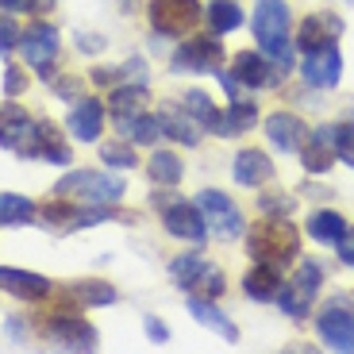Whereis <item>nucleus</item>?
<instances>
[{"label":"nucleus","instance_id":"17","mask_svg":"<svg viewBox=\"0 0 354 354\" xmlns=\"http://www.w3.org/2000/svg\"><path fill=\"white\" fill-rule=\"evenodd\" d=\"M339 35H343V24L335 16H304L297 27V46L304 54H316L324 46H335Z\"/></svg>","mask_w":354,"mask_h":354},{"label":"nucleus","instance_id":"8","mask_svg":"<svg viewBox=\"0 0 354 354\" xmlns=\"http://www.w3.org/2000/svg\"><path fill=\"white\" fill-rule=\"evenodd\" d=\"M196 208L204 212V223H208V231H212L216 239L231 243L243 235V212L227 193H220V189H201Z\"/></svg>","mask_w":354,"mask_h":354},{"label":"nucleus","instance_id":"24","mask_svg":"<svg viewBox=\"0 0 354 354\" xmlns=\"http://www.w3.org/2000/svg\"><path fill=\"white\" fill-rule=\"evenodd\" d=\"M189 312H193V319L196 324H204V328H212L216 335H223L227 339V343H235V339H239V328H235V324H231L227 316H223L220 308H216L212 301H208V297H189Z\"/></svg>","mask_w":354,"mask_h":354},{"label":"nucleus","instance_id":"7","mask_svg":"<svg viewBox=\"0 0 354 354\" xmlns=\"http://www.w3.org/2000/svg\"><path fill=\"white\" fill-rule=\"evenodd\" d=\"M147 16H151V27L158 35L169 39H185L201 27V0H151L147 4Z\"/></svg>","mask_w":354,"mask_h":354},{"label":"nucleus","instance_id":"5","mask_svg":"<svg viewBox=\"0 0 354 354\" xmlns=\"http://www.w3.org/2000/svg\"><path fill=\"white\" fill-rule=\"evenodd\" d=\"M319 281H324V266L312 262V258H304L301 266H297V274L289 277V281H281V289H277L274 301L281 304L285 316L292 319H304L312 312V304H316V292H319Z\"/></svg>","mask_w":354,"mask_h":354},{"label":"nucleus","instance_id":"1","mask_svg":"<svg viewBox=\"0 0 354 354\" xmlns=\"http://www.w3.org/2000/svg\"><path fill=\"white\" fill-rule=\"evenodd\" d=\"M247 254L254 262H270L277 270L301 254V231L292 227L289 216H262L254 227L247 231Z\"/></svg>","mask_w":354,"mask_h":354},{"label":"nucleus","instance_id":"35","mask_svg":"<svg viewBox=\"0 0 354 354\" xmlns=\"http://www.w3.org/2000/svg\"><path fill=\"white\" fill-rule=\"evenodd\" d=\"M204 270V258L201 250H189V254H177L174 262H169V277H174L181 289H189V285L196 281V274Z\"/></svg>","mask_w":354,"mask_h":354},{"label":"nucleus","instance_id":"47","mask_svg":"<svg viewBox=\"0 0 354 354\" xmlns=\"http://www.w3.org/2000/svg\"><path fill=\"white\" fill-rule=\"evenodd\" d=\"M50 8H54V0H27V12H35V16H43Z\"/></svg>","mask_w":354,"mask_h":354},{"label":"nucleus","instance_id":"19","mask_svg":"<svg viewBox=\"0 0 354 354\" xmlns=\"http://www.w3.org/2000/svg\"><path fill=\"white\" fill-rule=\"evenodd\" d=\"M266 135H270V142L277 151L292 154V151H301V142L308 139V127H304L301 115H292V112H270L266 115Z\"/></svg>","mask_w":354,"mask_h":354},{"label":"nucleus","instance_id":"42","mask_svg":"<svg viewBox=\"0 0 354 354\" xmlns=\"http://www.w3.org/2000/svg\"><path fill=\"white\" fill-rule=\"evenodd\" d=\"M24 88H27V73L19 66H8L4 70V97H19Z\"/></svg>","mask_w":354,"mask_h":354},{"label":"nucleus","instance_id":"36","mask_svg":"<svg viewBox=\"0 0 354 354\" xmlns=\"http://www.w3.org/2000/svg\"><path fill=\"white\" fill-rule=\"evenodd\" d=\"M73 220H77V204H70V196H62V201H50V204L43 208V223H50V227L73 231Z\"/></svg>","mask_w":354,"mask_h":354},{"label":"nucleus","instance_id":"15","mask_svg":"<svg viewBox=\"0 0 354 354\" xmlns=\"http://www.w3.org/2000/svg\"><path fill=\"white\" fill-rule=\"evenodd\" d=\"M301 162L308 174H328L331 162H335V124L324 127H308V139L301 142Z\"/></svg>","mask_w":354,"mask_h":354},{"label":"nucleus","instance_id":"2","mask_svg":"<svg viewBox=\"0 0 354 354\" xmlns=\"http://www.w3.org/2000/svg\"><path fill=\"white\" fill-rule=\"evenodd\" d=\"M254 39L262 54H270L281 70L292 66V39H289V4L285 0H258L254 8Z\"/></svg>","mask_w":354,"mask_h":354},{"label":"nucleus","instance_id":"41","mask_svg":"<svg viewBox=\"0 0 354 354\" xmlns=\"http://www.w3.org/2000/svg\"><path fill=\"white\" fill-rule=\"evenodd\" d=\"M93 81L115 88V85H124L127 81V73H124V66H97V70H93Z\"/></svg>","mask_w":354,"mask_h":354},{"label":"nucleus","instance_id":"46","mask_svg":"<svg viewBox=\"0 0 354 354\" xmlns=\"http://www.w3.org/2000/svg\"><path fill=\"white\" fill-rule=\"evenodd\" d=\"M77 50H85V54H97V50H104V39H97L93 31H88V35H77Z\"/></svg>","mask_w":354,"mask_h":354},{"label":"nucleus","instance_id":"26","mask_svg":"<svg viewBox=\"0 0 354 354\" xmlns=\"http://www.w3.org/2000/svg\"><path fill=\"white\" fill-rule=\"evenodd\" d=\"M181 174H185V166H181V158L174 151H154L147 158V177L158 189H177L181 185Z\"/></svg>","mask_w":354,"mask_h":354},{"label":"nucleus","instance_id":"25","mask_svg":"<svg viewBox=\"0 0 354 354\" xmlns=\"http://www.w3.org/2000/svg\"><path fill=\"white\" fill-rule=\"evenodd\" d=\"M258 127V104L247 97H235L227 104V112H223V124H220V135L223 139H231V135H247Z\"/></svg>","mask_w":354,"mask_h":354},{"label":"nucleus","instance_id":"14","mask_svg":"<svg viewBox=\"0 0 354 354\" xmlns=\"http://www.w3.org/2000/svg\"><path fill=\"white\" fill-rule=\"evenodd\" d=\"M0 292H12L16 301H46L54 292V285L43 274H31V270H16V266H0Z\"/></svg>","mask_w":354,"mask_h":354},{"label":"nucleus","instance_id":"32","mask_svg":"<svg viewBox=\"0 0 354 354\" xmlns=\"http://www.w3.org/2000/svg\"><path fill=\"white\" fill-rule=\"evenodd\" d=\"M66 297L77 301L81 308H104V304L115 301V289L108 281H73L70 289H66Z\"/></svg>","mask_w":354,"mask_h":354},{"label":"nucleus","instance_id":"34","mask_svg":"<svg viewBox=\"0 0 354 354\" xmlns=\"http://www.w3.org/2000/svg\"><path fill=\"white\" fill-rule=\"evenodd\" d=\"M39 158H43V162H54V166H70V162H73L70 147L58 139V131H54L50 120L43 124V147H39Z\"/></svg>","mask_w":354,"mask_h":354},{"label":"nucleus","instance_id":"40","mask_svg":"<svg viewBox=\"0 0 354 354\" xmlns=\"http://www.w3.org/2000/svg\"><path fill=\"white\" fill-rule=\"evenodd\" d=\"M19 46V31H16V19H12V12H4L0 16V54H8Z\"/></svg>","mask_w":354,"mask_h":354},{"label":"nucleus","instance_id":"11","mask_svg":"<svg viewBox=\"0 0 354 354\" xmlns=\"http://www.w3.org/2000/svg\"><path fill=\"white\" fill-rule=\"evenodd\" d=\"M223 66V43L220 35H196L174 50V70L177 73H220Z\"/></svg>","mask_w":354,"mask_h":354},{"label":"nucleus","instance_id":"6","mask_svg":"<svg viewBox=\"0 0 354 354\" xmlns=\"http://www.w3.org/2000/svg\"><path fill=\"white\" fill-rule=\"evenodd\" d=\"M0 147L24 158H39V147H43V124H35L12 97L0 108Z\"/></svg>","mask_w":354,"mask_h":354},{"label":"nucleus","instance_id":"3","mask_svg":"<svg viewBox=\"0 0 354 354\" xmlns=\"http://www.w3.org/2000/svg\"><path fill=\"white\" fill-rule=\"evenodd\" d=\"M154 208L162 212V227H166L174 239H185V243L204 247L208 223H204V212L196 208V201H181L174 189H158V193H154Z\"/></svg>","mask_w":354,"mask_h":354},{"label":"nucleus","instance_id":"16","mask_svg":"<svg viewBox=\"0 0 354 354\" xmlns=\"http://www.w3.org/2000/svg\"><path fill=\"white\" fill-rule=\"evenodd\" d=\"M301 77L312 88H335L339 77H343V54H339V46H324L316 54H304Z\"/></svg>","mask_w":354,"mask_h":354},{"label":"nucleus","instance_id":"38","mask_svg":"<svg viewBox=\"0 0 354 354\" xmlns=\"http://www.w3.org/2000/svg\"><path fill=\"white\" fill-rule=\"evenodd\" d=\"M292 208H297V201H292L289 193H274V189H266V193L258 196V212H262V216H292Z\"/></svg>","mask_w":354,"mask_h":354},{"label":"nucleus","instance_id":"23","mask_svg":"<svg viewBox=\"0 0 354 354\" xmlns=\"http://www.w3.org/2000/svg\"><path fill=\"white\" fill-rule=\"evenodd\" d=\"M281 270L277 266H270V262H254L247 270V277H243V292H247L250 301H258V304H266V301H274L277 297V289H281Z\"/></svg>","mask_w":354,"mask_h":354},{"label":"nucleus","instance_id":"20","mask_svg":"<svg viewBox=\"0 0 354 354\" xmlns=\"http://www.w3.org/2000/svg\"><path fill=\"white\" fill-rule=\"evenodd\" d=\"M139 112H147V85H142V81L115 85L112 93H108V115H112V124H120V120H135Z\"/></svg>","mask_w":354,"mask_h":354},{"label":"nucleus","instance_id":"33","mask_svg":"<svg viewBox=\"0 0 354 354\" xmlns=\"http://www.w3.org/2000/svg\"><path fill=\"white\" fill-rule=\"evenodd\" d=\"M189 289H193L196 297H208V301H216V297H223V292H227V277H223L220 266H208V262H204V270L196 274V281L189 285Z\"/></svg>","mask_w":354,"mask_h":354},{"label":"nucleus","instance_id":"4","mask_svg":"<svg viewBox=\"0 0 354 354\" xmlns=\"http://www.w3.org/2000/svg\"><path fill=\"white\" fill-rule=\"evenodd\" d=\"M54 189H58V196H77L88 204H120L127 185L104 169H70Z\"/></svg>","mask_w":354,"mask_h":354},{"label":"nucleus","instance_id":"44","mask_svg":"<svg viewBox=\"0 0 354 354\" xmlns=\"http://www.w3.org/2000/svg\"><path fill=\"white\" fill-rule=\"evenodd\" d=\"M335 250H339V262L354 270V231H351V227H346V235L335 243Z\"/></svg>","mask_w":354,"mask_h":354},{"label":"nucleus","instance_id":"49","mask_svg":"<svg viewBox=\"0 0 354 354\" xmlns=\"http://www.w3.org/2000/svg\"><path fill=\"white\" fill-rule=\"evenodd\" d=\"M120 4H124V12H131V8H135V0H120Z\"/></svg>","mask_w":354,"mask_h":354},{"label":"nucleus","instance_id":"13","mask_svg":"<svg viewBox=\"0 0 354 354\" xmlns=\"http://www.w3.org/2000/svg\"><path fill=\"white\" fill-rule=\"evenodd\" d=\"M231 73H235L247 88H274L277 81H281V66L262 50H239L231 58Z\"/></svg>","mask_w":354,"mask_h":354},{"label":"nucleus","instance_id":"30","mask_svg":"<svg viewBox=\"0 0 354 354\" xmlns=\"http://www.w3.org/2000/svg\"><path fill=\"white\" fill-rule=\"evenodd\" d=\"M181 104H185V112L193 115V120H196V124H201V127H208V131H216V135H220L223 112H220V108L212 104V97H208L204 88H189V93H185V100H181Z\"/></svg>","mask_w":354,"mask_h":354},{"label":"nucleus","instance_id":"10","mask_svg":"<svg viewBox=\"0 0 354 354\" xmlns=\"http://www.w3.org/2000/svg\"><path fill=\"white\" fill-rule=\"evenodd\" d=\"M43 331L66 351H97V328L81 319L73 308H58L54 316H46Z\"/></svg>","mask_w":354,"mask_h":354},{"label":"nucleus","instance_id":"18","mask_svg":"<svg viewBox=\"0 0 354 354\" xmlns=\"http://www.w3.org/2000/svg\"><path fill=\"white\" fill-rule=\"evenodd\" d=\"M66 127H70V139H77V142H97L100 131H104V104H100L97 97L77 100V104L70 108V120H66Z\"/></svg>","mask_w":354,"mask_h":354},{"label":"nucleus","instance_id":"48","mask_svg":"<svg viewBox=\"0 0 354 354\" xmlns=\"http://www.w3.org/2000/svg\"><path fill=\"white\" fill-rule=\"evenodd\" d=\"M0 12H12V16H16V12H27V0H0Z\"/></svg>","mask_w":354,"mask_h":354},{"label":"nucleus","instance_id":"27","mask_svg":"<svg viewBox=\"0 0 354 354\" xmlns=\"http://www.w3.org/2000/svg\"><path fill=\"white\" fill-rule=\"evenodd\" d=\"M39 220V208L31 196L19 193H0V227H27Z\"/></svg>","mask_w":354,"mask_h":354},{"label":"nucleus","instance_id":"28","mask_svg":"<svg viewBox=\"0 0 354 354\" xmlns=\"http://www.w3.org/2000/svg\"><path fill=\"white\" fill-rule=\"evenodd\" d=\"M308 235L316 243H331V247H335L346 235V216L335 212V208H316V212L308 216Z\"/></svg>","mask_w":354,"mask_h":354},{"label":"nucleus","instance_id":"37","mask_svg":"<svg viewBox=\"0 0 354 354\" xmlns=\"http://www.w3.org/2000/svg\"><path fill=\"white\" fill-rule=\"evenodd\" d=\"M100 162H104V166H112V169H131L135 162H139V154L131 151V142H104V147H100Z\"/></svg>","mask_w":354,"mask_h":354},{"label":"nucleus","instance_id":"12","mask_svg":"<svg viewBox=\"0 0 354 354\" xmlns=\"http://www.w3.org/2000/svg\"><path fill=\"white\" fill-rule=\"evenodd\" d=\"M316 331L331 351L354 354V308L346 304V297H335V301L324 304V312L316 319Z\"/></svg>","mask_w":354,"mask_h":354},{"label":"nucleus","instance_id":"31","mask_svg":"<svg viewBox=\"0 0 354 354\" xmlns=\"http://www.w3.org/2000/svg\"><path fill=\"white\" fill-rule=\"evenodd\" d=\"M120 135H124L127 142H139V147H154V142L162 139V124H158V115H147L139 112L135 120H120Z\"/></svg>","mask_w":354,"mask_h":354},{"label":"nucleus","instance_id":"9","mask_svg":"<svg viewBox=\"0 0 354 354\" xmlns=\"http://www.w3.org/2000/svg\"><path fill=\"white\" fill-rule=\"evenodd\" d=\"M19 54H24V62L39 73L43 81H54V58H58V31L43 19L19 31Z\"/></svg>","mask_w":354,"mask_h":354},{"label":"nucleus","instance_id":"43","mask_svg":"<svg viewBox=\"0 0 354 354\" xmlns=\"http://www.w3.org/2000/svg\"><path fill=\"white\" fill-rule=\"evenodd\" d=\"M81 93V81L73 77V73H66V77H54V97H62V100H77Z\"/></svg>","mask_w":354,"mask_h":354},{"label":"nucleus","instance_id":"29","mask_svg":"<svg viewBox=\"0 0 354 354\" xmlns=\"http://www.w3.org/2000/svg\"><path fill=\"white\" fill-rule=\"evenodd\" d=\"M204 19H208V27H212V35H231V31H239L243 27V8L235 4V0H212L208 8H204Z\"/></svg>","mask_w":354,"mask_h":354},{"label":"nucleus","instance_id":"45","mask_svg":"<svg viewBox=\"0 0 354 354\" xmlns=\"http://www.w3.org/2000/svg\"><path fill=\"white\" fill-rule=\"evenodd\" d=\"M142 324H147V335H151V343H169V328L162 324L158 316H147Z\"/></svg>","mask_w":354,"mask_h":354},{"label":"nucleus","instance_id":"22","mask_svg":"<svg viewBox=\"0 0 354 354\" xmlns=\"http://www.w3.org/2000/svg\"><path fill=\"white\" fill-rule=\"evenodd\" d=\"M231 174H235V181H239V185L258 189V185H266V181L274 177V162H270V154L247 147V151L235 154V169H231Z\"/></svg>","mask_w":354,"mask_h":354},{"label":"nucleus","instance_id":"39","mask_svg":"<svg viewBox=\"0 0 354 354\" xmlns=\"http://www.w3.org/2000/svg\"><path fill=\"white\" fill-rule=\"evenodd\" d=\"M335 158L354 169V124H335Z\"/></svg>","mask_w":354,"mask_h":354},{"label":"nucleus","instance_id":"21","mask_svg":"<svg viewBox=\"0 0 354 354\" xmlns=\"http://www.w3.org/2000/svg\"><path fill=\"white\" fill-rule=\"evenodd\" d=\"M158 124H162V135H166V139L181 142V147H201V124L185 112V104H181V108H169L166 104L158 112Z\"/></svg>","mask_w":354,"mask_h":354}]
</instances>
